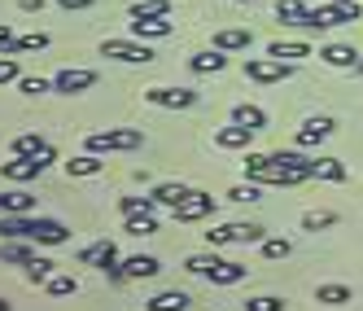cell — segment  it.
<instances>
[{
  "label": "cell",
  "mask_w": 363,
  "mask_h": 311,
  "mask_svg": "<svg viewBox=\"0 0 363 311\" xmlns=\"http://www.w3.org/2000/svg\"><path fill=\"white\" fill-rule=\"evenodd\" d=\"M0 58H18V36L0 22Z\"/></svg>",
  "instance_id": "ee69618b"
},
{
  "label": "cell",
  "mask_w": 363,
  "mask_h": 311,
  "mask_svg": "<svg viewBox=\"0 0 363 311\" xmlns=\"http://www.w3.org/2000/svg\"><path fill=\"white\" fill-rule=\"evenodd\" d=\"M272 163L280 171V185H302V180H311V163L315 158H306L298 149H280V153H272Z\"/></svg>",
  "instance_id": "8992f818"
},
{
  "label": "cell",
  "mask_w": 363,
  "mask_h": 311,
  "mask_svg": "<svg viewBox=\"0 0 363 311\" xmlns=\"http://www.w3.org/2000/svg\"><path fill=\"white\" fill-rule=\"evenodd\" d=\"M276 18L284 22V27H302V22H306V5H298V0H280Z\"/></svg>",
  "instance_id": "4316f807"
},
{
  "label": "cell",
  "mask_w": 363,
  "mask_h": 311,
  "mask_svg": "<svg viewBox=\"0 0 363 311\" xmlns=\"http://www.w3.org/2000/svg\"><path fill=\"white\" fill-rule=\"evenodd\" d=\"M263 246L267 241V232L258 228V224H219V228H211L206 232V246L211 250H219V246Z\"/></svg>",
  "instance_id": "3957f363"
},
{
  "label": "cell",
  "mask_w": 363,
  "mask_h": 311,
  "mask_svg": "<svg viewBox=\"0 0 363 311\" xmlns=\"http://www.w3.org/2000/svg\"><path fill=\"white\" fill-rule=\"evenodd\" d=\"M267 58L302 62V58H311V44H302V40H276V44H267Z\"/></svg>",
  "instance_id": "ffe728a7"
},
{
  "label": "cell",
  "mask_w": 363,
  "mask_h": 311,
  "mask_svg": "<svg viewBox=\"0 0 363 311\" xmlns=\"http://www.w3.org/2000/svg\"><path fill=\"white\" fill-rule=\"evenodd\" d=\"M175 27H171V22L167 18H132V40H167Z\"/></svg>",
  "instance_id": "2e32d148"
},
{
  "label": "cell",
  "mask_w": 363,
  "mask_h": 311,
  "mask_svg": "<svg viewBox=\"0 0 363 311\" xmlns=\"http://www.w3.org/2000/svg\"><path fill=\"white\" fill-rule=\"evenodd\" d=\"M140 145H145L140 127H110V132L88 136V153H127V149H140Z\"/></svg>",
  "instance_id": "7a4b0ae2"
},
{
  "label": "cell",
  "mask_w": 363,
  "mask_h": 311,
  "mask_svg": "<svg viewBox=\"0 0 363 311\" xmlns=\"http://www.w3.org/2000/svg\"><path fill=\"white\" fill-rule=\"evenodd\" d=\"M320 58L328 62V66H337V70H359V48H350V44H324L320 48Z\"/></svg>",
  "instance_id": "9a60e30c"
},
{
  "label": "cell",
  "mask_w": 363,
  "mask_h": 311,
  "mask_svg": "<svg viewBox=\"0 0 363 311\" xmlns=\"http://www.w3.org/2000/svg\"><path fill=\"white\" fill-rule=\"evenodd\" d=\"M62 9H92V0H57Z\"/></svg>",
  "instance_id": "7dc6e473"
},
{
  "label": "cell",
  "mask_w": 363,
  "mask_h": 311,
  "mask_svg": "<svg viewBox=\"0 0 363 311\" xmlns=\"http://www.w3.org/2000/svg\"><path fill=\"white\" fill-rule=\"evenodd\" d=\"M241 5H254V0H241Z\"/></svg>",
  "instance_id": "f5cc1de1"
},
{
  "label": "cell",
  "mask_w": 363,
  "mask_h": 311,
  "mask_svg": "<svg viewBox=\"0 0 363 311\" xmlns=\"http://www.w3.org/2000/svg\"><path fill=\"white\" fill-rule=\"evenodd\" d=\"M263 193H258V185L250 180V185H237V189H228V202H258Z\"/></svg>",
  "instance_id": "7bdbcfd3"
},
{
  "label": "cell",
  "mask_w": 363,
  "mask_h": 311,
  "mask_svg": "<svg viewBox=\"0 0 363 311\" xmlns=\"http://www.w3.org/2000/svg\"><path fill=\"white\" fill-rule=\"evenodd\" d=\"M232 123H245V127H254V132H263V127H267V110H258V106H232Z\"/></svg>",
  "instance_id": "cb8c5ba5"
},
{
  "label": "cell",
  "mask_w": 363,
  "mask_h": 311,
  "mask_svg": "<svg viewBox=\"0 0 363 311\" xmlns=\"http://www.w3.org/2000/svg\"><path fill=\"white\" fill-rule=\"evenodd\" d=\"M18 88L27 92V97H40V92H53V80H44V75H22Z\"/></svg>",
  "instance_id": "d590c367"
},
{
  "label": "cell",
  "mask_w": 363,
  "mask_h": 311,
  "mask_svg": "<svg viewBox=\"0 0 363 311\" xmlns=\"http://www.w3.org/2000/svg\"><path fill=\"white\" fill-rule=\"evenodd\" d=\"M118 211H123V219L127 215H153L158 202H153V197H118Z\"/></svg>",
  "instance_id": "4dcf8cb0"
},
{
  "label": "cell",
  "mask_w": 363,
  "mask_h": 311,
  "mask_svg": "<svg viewBox=\"0 0 363 311\" xmlns=\"http://www.w3.org/2000/svg\"><path fill=\"white\" fill-rule=\"evenodd\" d=\"M92 84H96V75H92V70H74V66H66V70L53 75V92H66V97H79V92H88Z\"/></svg>",
  "instance_id": "8fae6325"
},
{
  "label": "cell",
  "mask_w": 363,
  "mask_h": 311,
  "mask_svg": "<svg viewBox=\"0 0 363 311\" xmlns=\"http://www.w3.org/2000/svg\"><path fill=\"white\" fill-rule=\"evenodd\" d=\"M219 263H223L219 254H189V258H184V268L197 272V276H211V268H219Z\"/></svg>",
  "instance_id": "836d02e7"
},
{
  "label": "cell",
  "mask_w": 363,
  "mask_h": 311,
  "mask_svg": "<svg viewBox=\"0 0 363 311\" xmlns=\"http://www.w3.org/2000/svg\"><path fill=\"white\" fill-rule=\"evenodd\" d=\"M250 141H254V127H245V123H228L215 132L219 149H250Z\"/></svg>",
  "instance_id": "e0dca14e"
},
{
  "label": "cell",
  "mask_w": 363,
  "mask_h": 311,
  "mask_svg": "<svg viewBox=\"0 0 363 311\" xmlns=\"http://www.w3.org/2000/svg\"><path fill=\"white\" fill-rule=\"evenodd\" d=\"M294 254V241L289 237H267L263 241V258H289Z\"/></svg>",
  "instance_id": "8d00e7d4"
},
{
  "label": "cell",
  "mask_w": 363,
  "mask_h": 311,
  "mask_svg": "<svg viewBox=\"0 0 363 311\" xmlns=\"http://www.w3.org/2000/svg\"><path fill=\"white\" fill-rule=\"evenodd\" d=\"M79 263L101 268L110 280H118V246H114V241H96V246H88V250L79 254Z\"/></svg>",
  "instance_id": "9c48e42d"
},
{
  "label": "cell",
  "mask_w": 363,
  "mask_h": 311,
  "mask_svg": "<svg viewBox=\"0 0 363 311\" xmlns=\"http://www.w3.org/2000/svg\"><path fill=\"white\" fill-rule=\"evenodd\" d=\"M35 211V197L31 193H5V215H31Z\"/></svg>",
  "instance_id": "1f68e13d"
},
{
  "label": "cell",
  "mask_w": 363,
  "mask_h": 311,
  "mask_svg": "<svg viewBox=\"0 0 363 311\" xmlns=\"http://www.w3.org/2000/svg\"><path fill=\"white\" fill-rule=\"evenodd\" d=\"M123 232H132V237H153V232H158V215H127Z\"/></svg>",
  "instance_id": "83f0119b"
},
{
  "label": "cell",
  "mask_w": 363,
  "mask_h": 311,
  "mask_svg": "<svg viewBox=\"0 0 363 311\" xmlns=\"http://www.w3.org/2000/svg\"><path fill=\"white\" fill-rule=\"evenodd\" d=\"M145 101L162 106V110H189V106H197V92L193 88H149Z\"/></svg>",
  "instance_id": "30bf717a"
},
{
  "label": "cell",
  "mask_w": 363,
  "mask_h": 311,
  "mask_svg": "<svg viewBox=\"0 0 363 311\" xmlns=\"http://www.w3.org/2000/svg\"><path fill=\"white\" fill-rule=\"evenodd\" d=\"M333 136V119H306L302 127H298V145L302 149H315L320 141H328Z\"/></svg>",
  "instance_id": "d6986e66"
},
{
  "label": "cell",
  "mask_w": 363,
  "mask_h": 311,
  "mask_svg": "<svg viewBox=\"0 0 363 311\" xmlns=\"http://www.w3.org/2000/svg\"><path fill=\"white\" fill-rule=\"evenodd\" d=\"M35 48H48V31H31V36H18V53H35Z\"/></svg>",
  "instance_id": "60d3db41"
},
{
  "label": "cell",
  "mask_w": 363,
  "mask_h": 311,
  "mask_svg": "<svg viewBox=\"0 0 363 311\" xmlns=\"http://www.w3.org/2000/svg\"><path fill=\"white\" fill-rule=\"evenodd\" d=\"M0 311H9V302H5V298H0Z\"/></svg>",
  "instance_id": "f907efd6"
},
{
  "label": "cell",
  "mask_w": 363,
  "mask_h": 311,
  "mask_svg": "<svg viewBox=\"0 0 363 311\" xmlns=\"http://www.w3.org/2000/svg\"><path fill=\"white\" fill-rule=\"evenodd\" d=\"M333 224H337L333 211H311V215H302V228L306 232H320V228H333Z\"/></svg>",
  "instance_id": "f35d334b"
},
{
  "label": "cell",
  "mask_w": 363,
  "mask_h": 311,
  "mask_svg": "<svg viewBox=\"0 0 363 311\" xmlns=\"http://www.w3.org/2000/svg\"><path fill=\"white\" fill-rule=\"evenodd\" d=\"M311 180H333V185H342V180H346V163L342 158H315V163H311Z\"/></svg>",
  "instance_id": "7402d4cb"
},
{
  "label": "cell",
  "mask_w": 363,
  "mask_h": 311,
  "mask_svg": "<svg viewBox=\"0 0 363 311\" xmlns=\"http://www.w3.org/2000/svg\"><path fill=\"white\" fill-rule=\"evenodd\" d=\"M35 250H31V241L27 237H5L0 241V263H13V268H31L35 263Z\"/></svg>",
  "instance_id": "7c38bea8"
},
{
  "label": "cell",
  "mask_w": 363,
  "mask_h": 311,
  "mask_svg": "<svg viewBox=\"0 0 363 311\" xmlns=\"http://www.w3.org/2000/svg\"><path fill=\"white\" fill-rule=\"evenodd\" d=\"M245 311H284V298H272V294H258V298H245Z\"/></svg>",
  "instance_id": "ab89813d"
},
{
  "label": "cell",
  "mask_w": 363,
  "mask_h": 311,
  "mask_svg": "<svg viewBox=\"0 0 363 311\" xmlns=\"http://www.w3.org/2000/svg\"><path fill=\"white\" fill-rule=\"evenodd\" d=\"M189 66H193L197 75H219V70L228 66V53H223V48H206V53L189 58Z\"/></svg>",
  "instance_id": "44dd1931"
},
{
  "label": "cell",
  "mask_w": 363,
  "mask_h": 311,
  "mask_svg": "<svg viewBox=\"0 0 363 311\" xmlns=\"http://www.w3.org/2000/svg\"><path fill=\"white\" fill-rule=\"evenodd\" d=\"M44 5H48V0H18L22 13H44Z\"/></svg>",
  "instance_id": "bcb514c9"
},
{
  "label": "cell",
  "mask_w": 363,
  "mask_h": 311,
  "mask_svg": "<svg viewBox=\"0 0 363 311\" xmlns=\"http://www.w3.org/2000/svg\"><path fill=\"white\" fill-rule=\"evenodd\" d=\"M294 75V62H280V58H245V80L254 84H280Z\"/></svg>",
  "instance_id": "52a82bcc"
},
{
  "label": "cell",
  "mask_w": 363,
  "mask_h": 311,
  "mask_svg": "<svg viewBox=\"0 0 363 311\" xmlns=\"http://www.w3.org/2000/svg\"><path fill=\"white\" fill-rule=\"evenodd\" d=\"M101 167H106V163H101L96 153H79V158L66 163V175H70V180H74V175H101Z\"/></svg>",
  "instance_id": "d4e9b609"
},
{
  "label": "cell",
  "mask_w": 363,
  "mask_h": 311,
  "mask_svg": "<svg viewBox=\"0 0 363 311\" xmlns=\"http://www.w3.org/2000/svg\"><path fill=\"white\" fill-rule=\"evenodd\" d=\"M189 193H193L189 185H158V189H153L149 197H153V202H158V206H175V202H184Z\"/></svg>",
  "instance_id": "f1b7e54d"
},
{
  "label": "cell",
  "mask_w": 363,
  "mask_h": 311,
  "mask_svg": "<svg viewBox=\"0 0 363 311\" xmlns=\"http://www.w3.org/2000/svg\"><path fill=\"white\" fill-rule=\"evenodd\" d=\"M101 58H114V62H127V66H149L153 48L145 40H106L101 44Z\"/></svg>",
  "instance_id": "277c9868"
},
{
  "label": "cell",
  "mask_w": 363,
  "mask_h": 311,
  "mask_svg": "<svg viewBox=\"0 0 363 311\" xmlns=\"http://www.w3.org/2000/svg\"><path fill=\"white\" fill-rule=\"evenodd\" d=\"M149 311H189V294L184 290H167V294H153Z\"/></svg>",
  "instance_id": "603a6c76"
},
{
  "label": "cell",
  "mask_w": 363,
  "mask_h": 311,
  "mask_svg": "<svg viewBox=\"0 0 363 311\" xmlns=\"http://www.w3.org/2000/svg\"><path fill=\"white\" fill-rule=\"evenodd\" d=\"M9 149H13V158H18V153H44V149H53V145L27 132V136H13V145H9Z\"/></svg>",
  "instance_id": "e575fe53"
},
{
  "label": "cell",
  "mask_w": 363,
  "mask_h": 311,
  "mask_svg": "<svg viewBox=\"0 0 363 311\" xmlns=\"http://www.w3.org/2000/svg\"><path fill=\"white\" fill-rule=\"evenodd\" d=\"M171 13V0H140L132 5V18H167Z\"/></svg>",
  "instance_id": "d6a6232c"
},
{
  "label": "cell",
  "mask_w": 363,
  "mask_h": 311,
  "mask_svg": "<svg viewBox=\"0 0 363 311\" xmlns=\"http://www.w3.org/2000/svg\"><path fill=\"white\" fill-rule=\"evenodd\" d=\"M9 80H22V70L13 58H0V84H9Z\"/></svg>",
  "instance_id": "f6af8a7d"
},
{
  "label": "cell",
  "mask_w": 363,
  "mask_h": 311,
  "mask_svg": "<svg viewBox=\"0 0 363 311\" xmlns=\"http://www.w3.org/2000/svg\"><path fill=\"white\" fill-rule=\"evenodd\" d=\"M48 163H53V149H44V153H18L13 163H0V171H5V180H18V185H27V180H35Z\"/></svg>",
  "instance_id": "5b68a950"
},
{
  "label": "cell",
  "mask_w": 363,
  "mask_h": 311,
  "mask_svg": "<svg viewBox=\"0 0 363 311\" xmlns=\"http://www.w3.org/2000/svg\"><path fill=\"white\" fill-rule=\"evenodd\" d=\"M171 215H175L179 224H197V219H206V215H215V197H211V193H201V189H193L184 202H175V206H171Z\"/></svg>",
  "instance_id": "ba28073f"
},
{
  "label": "cell",
  "mask_w": 363,
  "mask_h": 311,
  "mask_svg": "<svg viewBox=\"0 0 363 311\" xmlns=\"http://www.w3.org/2000/svg\"><path fill=\"white\" fill-rule=\"evenodd\" d=\"M158 272H162V263L153 254H132L118 263V280H145V276H158Z\"/></svg>",
  "instance_id": "4fadbf2b"
},
{
  "label": "cell",
  "mask_w": 363,
  "mask_h": 311,
  "mask_svg": "<svg viewBox=\"0 0 363 311\" xmlns=\"http://www.w3.org/2000/svg\"><path fill=\"white\" fill-rule=\"evenodd\" d=\"M74 290H79L74 276H48V294H53V298H70Z\"/></svg>",
  "instance_id": "74e56055"
},
{
  "label": "cell",
  "mask_w": 363,
  "mask_h": 311,
  "mask_svg": "<svg viewBox=\"0 0 363 311\" xmlns=\"http://www.w3.org/2000/svg\"><path fill=\"white\" fill-rule=\"evenodd\" d=\"M315 302H324V307L350 302V285H320V290H315Z\"/></svg>",
  "instance_id": "f546056e"
},
{
  "label": "cell",
  "mask_w": 363,
  "mask_h": 311,
  "mask_svg": "<svg viewBox=\"0 0 363 311\" xmlns=\"http://www.w3.org/2000/svg\"><path fill=\"white\" fill-rule=\"evenodd\" d=\"M0 232H5V237H27L35 246H62L66 241V224L35 219V215H5L0 219Z\"/></svg>",
  "instance_id": "6da1fadb"
},
{
  "label": "cell",
  "mask_w": 363,
  "mask_h": 311,
  "mask_svg": "<svg viewBox=\"0 0 363 311\" xmlns=\"http://www.w3.org/2000/svg\"><path fill=\"white\" fill-rule=\"evenodd\" d=\"M250 44H254V31H245V27H223V31H215V48H223V53H245Z\"/></svg>",
  "instance_id": "ac0fdd59"
},
{
  "label": "cell",
  "mask_w": 363,
  "mask_h": 311,
  "mask_svg": "<svg viewBox=\"0 0 363 311\" xmlns=\"http://www.w3.org/2000/svg\"><path fill=\"white\" fill-rule=\"evenodd\" d=\"M298 5H306V9H315V5H324V0H298Z\"/></svg>",
  "instance_id": "c3c4849f"
},
{
  "label": "cell",
  "mask_w": 363,
  "mask_h": 311,
  "mask_svg": "<svg viewBox=\"0 0 363 311\" xmlns=\"http://www.w3.org/2000/svg\"><path fill=\"white\" fill-rule=\"evenodd\" d=\"M245 180H254V185H280V171L272 163V153H250L245 158Z\"/></svg>",
  "instance_id": "5bb4252c"
},
{
  "label": "cell",
  "mask_w": 363,
  "mask_h": 311,
  "mask_svg": "<svg viewBox=\"0 0 363 311\" xmlns=\"http://www.w3.org/2000/svg\"><path fill=\"white\" fill-rule=\"evenodd\" d=\"M0 215H5V193H0Z\"/></svg>",
  "instance_id": "681fc988"
},
{
  "label": "cell",
  "mask_w": 363,
  "mask_h": 311,
  "mask_svg": "<svg viewBox=\"0 0 363 311\" xmlns=\"http://www.w3.org/2000/svg\"><path fill=\"white\" fill-rule=\"evenodd\" d=\"M359 75H363V58H359Z\"/></svg>",
  "instance_id": "816d5d0a"
},
{
  "label": "cell",
  "mask_w": 363,
  "mask_h": 311,
  "mask_svg": "<svg viewBox=\"0 0 363 311\" xmlns=\"http://www.w3.org/2000/svg\"><path fill=\"white\" fill-rule=\"evenodd\" d=\"M48 276H53V263H48V258H35V263L27 268V280L31 285H48Z\"/></svg>",
  "instance_id": "b9f144b4"
},
{
  "label": "cell",
  "mask_w": 363,
  "mask_h": 311,
  "mask_svg": "<svg viewBox=\"0 0 363 311\" xmlns=\"http://www.w3.org/2000/svg\"><path fill=\"white\" fill-rule=\"evenodd\" d=\"M245 272H250L245 263H228V258H223L219 268H211V280L215 285H237V280H245Z\"/></svg>",
  "instance_id": "484cf974"
}]
</instances>
